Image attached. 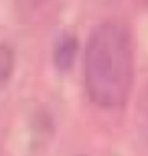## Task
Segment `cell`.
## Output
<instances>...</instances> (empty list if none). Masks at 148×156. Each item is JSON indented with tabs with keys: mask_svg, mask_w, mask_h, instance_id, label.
<instances>
[{
	"mask_svg": "<svg viewBox=\"0 0 148 156\" xmlns=\"http://www.w3.org/2000/svg\"><path fill=\"white\" fill-rule=\"evenodd\" d=\"M83 77L89 99L99 108H122L134 81V49L130 30L118 20L93 29L85 47Z\"/></svg>",
	"mask_w": 148,
	"mask_h": 156,
	"instance_id": "cell-1",
	"label": "cell"
},
{
	"mask_svg": "<svg viewBox=\"0 0 148 156\" xmlns=\"http://www.w3.org/2000/svg\"><path fill=\"white\" fill-rule=\"evenodd\" d=\"M59 2L61 0H16V10L24 23H39L51 16Z\"/></svg>",
	"mask_w": 148,
	"mask_h": 156,
	"instance_id": "cell-2",
	"label": "cell"
},
{
	"mask_svg": "<svg viewBox=\"0 0 148 156\" xmlns=\"http://www.w3.org/2000/svg\"><path fill=\"white\" fill-rule=\"evenodd\" d=\"M77 39L73 35H61L55 43V49H53V63L59 71H69L75 63V55H77Z\"/></svg>",
	"mask_w": 148,
	"mask_h": 156,
	"instance_id": "cell-3",
	"label": "cell"
},
{
	"mask_svg": "<svg viewBox=\"0 0 148 156\" xmlns=\"http://www.w3.org/2000/svg\"><path fill=\"white\" fill-rule=\"evenodd\" d=\"M136 128L140 134V140L148 146V83L140 91V98L136 104Z\"/></svg>",
	"mask_w": 148,
	"mask_h": 156,
	"instance_id": "cell-4",
	"label": "cell"
},
{
	"mask_svg": "<svg viewBox=\"0 0 148 156\" xmlns=\"http://www.w3.org/2000/svg\"><path fill=\"white\" fill-rule=\"evenodd\" d=\"M12 65H14L12 51L6 45H0V85H2V83H6V79L10 77Z\"/></svg>",
	"mask_w": 148,
	"mask_h": 156,
	"instance_id": "cell-5",
	"label": "cell"
}]
</instances>
